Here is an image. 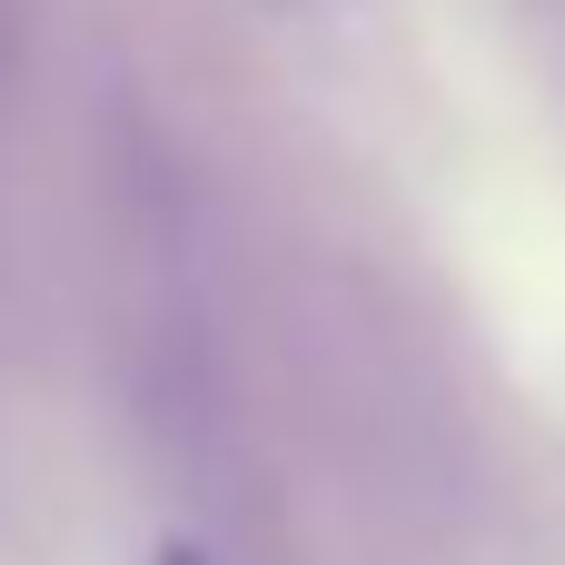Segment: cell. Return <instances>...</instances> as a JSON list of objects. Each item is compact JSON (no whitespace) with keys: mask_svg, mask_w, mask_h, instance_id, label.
Here are the masks:
<instances>
[]
</instances>
